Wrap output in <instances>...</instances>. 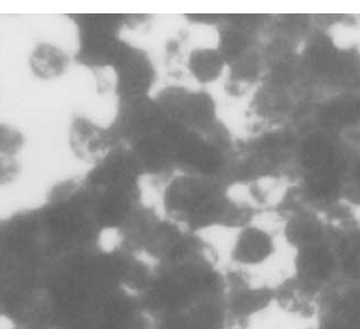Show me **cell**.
Segmentation results:
<instances>
[{
	"label": "cell",
	"instance_id": "obj_1",
	"mask_svg": "<svg viewBox=\"0 0 360 329\" xmlns=\"http://www.w3.org/2000/svg\"><path fill=\"white\" fill-rule=\"evenodd\" d=\"M224 304L228 329H248L255 316L264 313L274 302V287L257 285L248 270L224 269Z\"/></svg>",
	"mask_w": 360,
	"mask_h": 329
},
{
	"label": "cell",
	"instance_id": "obj_2",
	"mask_svg": "<svg viewBox=\"0 0 360 329\" xmlns=\"http://www.w3.org/2000/svg\"><path fill=\"white\" fill-rule=\"evenodd\" d=\"M293 275L321 294L340 277L338 258L333 245L319 243L297 251Z\"/></svg>",
	"mask_w": 360,
	"mask_h": 329
},
{
	"label": "cell",
	"instance_id": "obj_3",
	"mask_svg": "<svg viewBox=\"0 0 360 329\" xmlns=\"http://www.w3.org/2000/svg\"><path fill=\"white\" fill-rule=\"evenodd\" d=\"M274 252L276 243L271 233L250 224L238 229L230 249V262L233 267L248 270L264 264Z\"/></svg>",
	"mask_w": 360,
	"mask_h": 329
},
{
	"label": "cell",
	"instance_id": "obj_4",
	"mask_svg": "<svg viewBox=\"0 0 360 329\" xmlns=\"http://www.w3.org/2000/svg\"><path fill=\"white\" fill-rule=\"evenodd\" d=\"M283 236L296 251L319 243H330L327 224L319 212L304 209L285 218Z\"/></svg>",
	"mask_w": 360,
	"mask_h": 329
},
{
	"label": "cell",
	"instance_id": "obj_5",
	"mask_svg": "<svg viewBox=\"0 0 360 329\" xmlns=\"http://www.w3.org/2000/svg\"><path fill=\"white\" fill-rule=\"evenodd\" d=\"M274 289V302L285 313L304 319L317 315L321 294L307 286L296 276L288 277Z\"/></svg>",
	"mask_w": 360,
	"mask_h": 329
},
{
	"label": "cell",
	"instance_id": "obj_6",
	"mask_svg": "<svg viewBox=\"0 0 360 329\" xmlns=\"http://www.w3.org/2000/svg\"><path fill=\"white\" fill-rule=\"evenodd\" d=\"M336 144L330 136L314 134L301 146L300 157L308 174H340Z\"/></svg>",
	"mask_w": 360,
	"mask_h": 329
},
{
	"label": "cell",
	"instance_id": "obj_7",
	"mask_svg": "<svg viewBox=\"0 0 360 329\" xmlns=\"http://www.w3.org/2000/svg\"><path fill=\"white\" fill-rule=\"evenodd\" d=\"M320 121L329 132L360 127V98L350 95L327 103L320 112Z\"/></svg>",
	"mask_w": 360,
	"mask_h": 329
},
{
	"label": "cell",
	"instance_id": "obj_8",
	"mask_svg": "<svg viewBox=\"0 0 360 329\" xmlns=\"http://www.w3.org/2000/svg\"><path fill=\"white\" fill-rule=\"evenodd\" d=\"M68 54L51 44L41 43L32 51L30 66L32 74L41 79H56L66 72Z\"/></svg>",
	"mask_w": 360,
	"mask_h": 329
},
{
	"label": "cell",
	"instance_id": "obj_9",
	"mask_svg": "<svg viewBox=\"0 0 360 329\" xmlns=\"http://www.w3.org/2000/svg\"><path fill=\"white\" fill-rule=\"evenodd\" d=\"M333 246L338 258L340 277L360 283V228L339 238Z\"/></svg>",
	"mask_w": 360,
	"mask_h": 329
},
{
	"label": "cell",
	"instance_id": "obj_10",
	"mask_svg": "<svg viewBox=\"0 0 360 329\" xmlns=\"http://www.w3.org/2000/svg\"><path fill=\"white\" fill-rule=\"evenodd\" d=\"M108 138L100 129L91 124L86 120H76L72 127L70 141L72 148L77 155L84 159H91L105 146Z\"/></svg>",
	"mask_w": 360,
	"mask_h": 329
},
{
	"label": "cell",
	"instance_id": "obj_11",
	"mask_svg": "<svg viewBox=\"0 0 360 329\" xmlns=\"http://www.w3.org/2000/svg\"><path fill=\"white\" fill-rule=\"evenodd\" d=\"M226 65L220 51L213 49H198L188 60V68L194 77L202 83H210L220 76Z\"/></svg>",
	"mask_w": 360,
	"mask_h": 329
},
{
	"label": "cell",
	"instance_id": "obj_12",
	"mask_svg": "<svg viewBox=\"0 0 360 329\" xmlns=\"http://www.w3.org/2000/svg\"><path fill=\"white\" fill-rule=\"evenodd\" d=\"M24 146L22 132L7 124H0V155L15 157Z\"/></svg>",
	"mask_w": 360,
	"mask_h": 329
},
{
	"label": "cell",
	"instance_id": "obj_13",
	"mask_svg": "<svg viewBox=\"0 0 360 329\" xmlns=\"http://www.w3.org/2000/svg\"><path fill=\"white\" fill-rule=\"evenodd\" d=\"M20 165L15 157L0 155V186H8L16 180Z\"/></svg>",
	"mask_w": 360,
	"mask_h": 329
},
{
	"label": "cell",
	"instance_id": "obj_14",
	"mask_svg": "<svg viewBox=\"0 0 360 329\" xmlns=\"http://www.w3.org/2000/svg\"><path fill=\"white\" fill-rule=\"evenodd\" d=\"M318 326L315 329H349L346 321L337 311L329 309L318 311Z\"/></svg>",
	"mask_w": 360,
	"mask_h": 329
},
{
	"label": "cell",
	"instance_id": "obj_15",
	"mask_svg": "<svg viewBox=\"0 0 360 329\" xmlns=\"http://www.w3.org/2000/svg\"><path fill=\"white\" fill-rule=\"evenodd\" d=\"M344 135L346 140L348 141V143L360 148V127L346 131L344 132Z\"/></svg>",
	"mask_w": 360,
	"mask_h": 329
},
{
	"label": "cell",
	"instance_id": "obj_16",
	"mask_svg": "<svg viewBox=\"0 0 360 329\" xmlns=\"http://www.w3.org/2000/svg\"><path fill=\"white\" fill-rule=\"evenodd\" d=\"M137 329H154L153 325H152V321H150L148 315H146V319H144V321H143L142 324H141L140 327Z\"/></svg>",
	"mask_w": 360,
	"mask_h": 329
},
{
	"label": "cell",
	"instance_id": "obj_17",
	"mask_svg": "<svg viewBox=\"0 0 360 329\" xmlns=\"http://www.w3.org/2000/svg\"><path fill=\"white\" fill-rule=\"evenodd\" d=\"M0 321H3V317H1V311H0Z\"/></svg>",
	"mask_w": 360,
	"mask_h": 329
},
{
	"label": "cell",
	"instance_id": "obj_18",
	"mask_svg": "<svg viewBox=\"0 0 360 329\" xmlns=\"http://www.w3.org/2000/svg\"><path fill=\"white\" fill-rule=\"evenodd\" d=\"M309 329H315V328H309Z\"/></svg>",
	"mask_w": 360,
	"mask_h": 329
}]
</instances>
